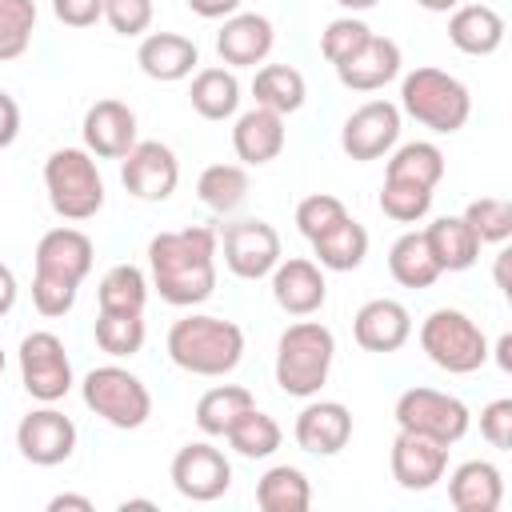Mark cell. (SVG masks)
Wrapping results in <instances>:
<instances>
[{"instance_id": "cell-1", "label": "cell", "mask_w": 512, "mask_h": 512, "mask_svg": "<svg viewBox=\"0 0 512 512\" xmlns=\"http://www.w3.org/2000/svg\"><path fill=\"white\" fill-rule=\"evenodd\" d=\"M216 256L220 236L208 224H188L172 232H156L148 240V272L152 288L172 308H196L216 292Z\"/></svg>"}, {"instance_id": "cell-2", "label": "cell", "mask_w": 512, "mask_h": 512, "mask_svg": "<svg viewBox=\"0 0 512 512\" xmlns=\"http://www.w3.org/2000/svg\"><path fill=\"white\" fill-rule=\"evenodd\" d=\"M36 272H32V304L40 316H68L76 308V292L84 284V276L92 272L96 260V244L88 232L60 224L48 228L36 240Z\"/></svg>"}, {"instance_id": "cell-3", "label": "cell", "mask_w": 512, "mask_h": 512, "mask_svg": "<svg viewBox=\"0 0 512 512\" xmlns=\"http://www.w3.org/2000/svg\"><path fill=\"white\" fill-rule=\"evenodd\" d=\"M168 360L192 376H228L244 360V332L236 320L208 316V312H188L168 328Z\"/></svg>"}, {"instance_id": "cell-4", "label": "cell", "mask_w": 512, "mask_h": 512, "mask_svg": "<svg viewBox=\"0 0 512 512\" xmlns=\"http://www.w3.org/2000/svg\"><path fill=\"white\" fill-rule=\"evenodd\" d=\"M332 360H336V336H332V328L320 324V320H304L300 316L276 340V364H272L276 388L284 396H296V400L320 396V388L328 384Z\"/></svg>"}, {"instance_id": "cell-5", "label": "cell", "mask_w": 512, "mask_h": 512, "mask_svg": "<svg viewBox=\"0 0 512 512\" xmlns=\"http://www.w3.org/2000/svg\"><path fill=\"white\" fill-rule=\"evenodd\" d=\"M400 112L412 116L416 124L440 132V136H452L472 116V92L452 72L424 64L400 80Z\"/></svg>"}, {"instance_id": "cell-6", "label": "cell", "mask_w": 512, "mask_h": 512, "mask_svg": "<svg viewBox=\"0 0 512 512\" xmlns=\"http://www.w3.org/2000/svg\"><path fill=\"white\" fill-rule=\"evenodd\" d=\"M44 188L52 212L68 224L92 220L104 208V176L88 148H56L44 160Z\"/></svg>"}, {"instance_id": "cell-7", "label": "cell", "mask_w": 512, "mask_h": 512, "mask_svg": "<svg viewBox=\"0 0 512 512\" xmlns=\"http://www.w3.org/2000/svg\"><path fill=\"white\" fill-rule=\"evenodd\" d=\"M420 348L424 356L448 372V376H472L488 364L492 348L480 324L460 308H432L420 324Z\"/></svg>"}, {"instance_id": "cell-8", "label": "cell", "mask_w": 512, "mask_h": 512, "mask_svg": "<svg viewBox=\"0 0 512 512\" xmlns=\"http://www.w3.org/2000/svg\"><path fill=\"white\" fill-rule=\"evenodd\" d=\"M80 396H84V408L88 412H96L104 424H112L120 432L144 428L148 416H152V392H148V384L136 372L120 368V364L92 368L80 380Z\"/></svg>"}, {"instance_id": "cell-9", "label": "cell", "mask_w": 512, "mask_h": 512, "mask_svg": "<svg viewBox=\"0 0 512 512\" xmlns=\"http://www.w3.org/2000/svg\"><path fill=\"white\" fill-rule=\"evenodd\" d=\"M396 428L400 432H416V436H428L444 448H452L456 440H464L468 424H472V412L460 396L452 392H440V388H404L396 396Z\"/></svg>"}, {"instance_id": "cell-10", "label": "cell", "mask_w": 512, "mask_h": 512, "mask_svg": "<svg viewBox=\"0 0 512 512\" xmlns=\"http://www.w3.org/2000/svg\"><path fill=\"white\" fill-rule=\"evenodd\" d=\"M16 360H20V384H24V392H28L32 400H40V404L64 400V396L72 392V384H76V380H72L68 348H64V340H60L56 332H48V328L28 332V336L20 340Z\"/></svg>"}, {"instance_id": "cell-11", "label": "cell", "mask_w": 512, "mask_h": 512, "mask_svg": "<svg viewBox=\"0 0 512 512\" xmlns=\"http://www.w3.org/2000/svg\"><path fill=\"white\" fill-rule=\"evenodd\" d=\"M168 476H172V488H176L184 500H192V504H212V500H220V496L232 488V464H228V456H224L216 444H208V440L184 444V448L172 456Z\"/></svg>"}, {"instance_id": "cell-12", "label": "cell", "mask_w": 512, "mask_h": 512, "mask_svg": "<svg viewBox=\"0 0 512 512\" xmlns=\"http://www.w3.org/2000/svg\"><path fill=\"white\" fill-rule=\"evenodd\" d=\"M120 184L128 188V196L144 204H160L180 184V160L160 140H136L128 156H120Z\"/></svg>"}, {"instance_id": "cell-13", "label": "cell", "mask_w": 512, "mask_h": 512, "mask_svg": "<svg viewBox=\"0 0 512 512\" xmlns=\"http://www.w3.org/2000/svg\"><path fill=\"white\" fill-rule=\"evenodd\" d=\"M400 120H404V112L392 100H368V104H360L344 120V128H340L344 156L348 160H360V164L388 156L396 148V140H400Z\"/></svg>"}, {"instance_id": "cell-14", "label": "cell", "mask_w": 512, "mask_h": 512, "mask_svg": "<svg viewBox=\"0 0 512 512\" xmlns=\"http://www.w3.org/2000/svg\"><path fill=\"white\" fill-rule=\"evenodd\" d=\"M224 268L240 280H264L280 264V232L268 220H236L220 236Z\"/></svg>"}, {"instance_id": "cell-15", "label": "cell", "mask_w": 512, "mask_h": 512, "mask_svg": "<svg viewBox=\"0 0 512 512\" xmlns=\"http://www.w3.org/2000/svg\"><path fill=\"white\" fill-rule=\"evenodd\" d=\"M16 448H20V456L28 464L56 468V464H64L76 452V424H72V416H64L52 404L32 408L16 424Z\"/></svg>"}, {"instance_id": "cell-16", "label": "cell", "mask_w": 512, "mask_h": 512, "mask_svg": "<svg viewBox=\"0 0 512 512\" xmlns=\"http://www.w3.org/2000/svg\"><path fill=\"white\" fill-rule=\"evenodd\" d=\"M388 464H392V480L404 492H428L448 472V448L428 436H416V432H396Z\"/></svg>"}, {"instance_id": "cell-17", "label": "cell", "mask_w": 512, "mask_h": 512, "mask_svg": "<svg viewBox=\"0 0 512 512\" xmlns=\"http://www.w3.org/2000/svg\"><path fill=\"white\" fill-rule=\"evenodd\" d=\"M272 300L288 312V316H312L324 308L328 300V280H324V268L308 256H288L280 260L272 272Z\"/></svg>"}, {"instance_id": "cell-18", "label": "cell", "mask_w": 512, "mask_h": 512, "mask_svg": "<svg viewBox=\"0 0 512 512\" xmlns=\"http://www.w3.org/2000/svg\"><path fill=\"white\" fill-rule=\"evenodd\" d=\"M272 44H276V28L264 12H232V16H224V24L216 32V52L228 68L264 64Z\"/></svg>"}, {"instance_id": "cell-19", "label": "cell", "mask_w": 512, "mask_h": 512, "mask_svg": "<svg viewBox=\"0 0 512 512\" xmlns=\"http://www.w3.org/2000/svg\"><path fill=\"white\" fill-rule=\"evenodd\" d=\"M80 132H84V148L96 160H120L136 144V112L124 100H112V96L108 100H96L84 112Z\"/></svg>"}, {"instance_id": "cell-20", "label": "cell", "mask_w": 512, "mask_h": 512, "mask_svg": "<svg viewBox=\"0 0 512 512\" xmlns=\"http://www.w3.org/2000/svg\"><path fill=\"white\" fill-rule=\"evenodd\" d=\"M352 336L364 352H400L412 336V312L400 300L376 296L356 308L352 316Z\"/></svg>"}, {"instance_id": "cell-21", "label": "cell", "mask_w": 512, "mask_h": 512, "mask_svg": "<svg viewBox=\"0 0 512 512\" xmlns=\"http://www.w3.org/2000/svg\"><path fill=\"white\" fill-rule=\"evenodd\" d=\"M292 436L312 456H336L352 440V412L340 400H312L308 396V404L300 408V416L292 424Z\"/></svg>"}, {"instance_id": "cell-22", "label": "cell", "mask_w": 512, "mask_h": 512, "mask_svg": "<svg viewBox=\"0 0 512 512\" xmlns=\"http://www.w3.org/2000/svg\"><path fill=\"white\" fill-rule=\"evenodd\" d=\"M136 64L148 80H160V84H176L184 76L196 72L200 64V48L196 40L180 36V32H148L136 48Z\"/></svg>"}, {"instance_id": "cell-23", "label": "cell", "mask_w": 512, "mask_h": 512, "mask_svg": "<svg viewBox=\"0 0 512 512\" xmlns=\"http://www.w3.org/2000/svg\"><path fill=\"white\" fill-rule=\"evenodd\" d=\"M232 152L248 168L272 164L284 152V116L272 108H260V104L240 112L232 124Z\"/></svg>"}, {"instance_id": "cell-24", "label": "cell", "mask_w": 512, "mask_h": 512, "mask_svg": "<svg viewBox=\"0 0 512 512\" xmlns=\"http://www.w3.org/2000/svg\"><path fill=\"white\" fill-rule=\"evenodd\" d=\"M400 64H404L400 44L372 32V40H368L352 60H344V64L336 68V76H340V84L352 88V92H376V88H384V84H392V80L400 76Z\"/></svg>"}, {"instance_id": "cell-25", "label": "cell", "mask_w": 512, "mask_h": 512, "mask_svg": "<svg viewBox=\"0 0 512 512\" xmlns=\"http://www.w3.org/2000/svg\"><path fill=\"white\" fill-rule=\"evenodd\" d=\"M448 500L456 512H496L504 504V472L492 460H464L448 476Z\"/></svg>"}, {"instance_id": "cell-26", "label": "cell", "mask_w": 512, "mask_h": 512, "mask_svg": "<svg viewBox=\"0 0 512 512\" xmlns=\"http://www.w3.org/2000/svg\"><path fill=\"white\" fill-rule=\"evenodd\" d=\"M504 16L492 4H456L448 16V40L464 56H492L504 44Z\"/></svg>"}, {"instance_id": "cell-27", "label": "cell", "mask_w": 512, "mask_h": 512, "mask_svg": "<svg viewBox=\"0 0 512 512\" xmlns=\"http://www.w3.org/2000/svg\"><path fill=\"white\" fill-rule=\"evenodd\" d=\"M428 240L432 260L440 264V272H468L480 260V240L468 228L464 216H436L428 228H420Z\"/></svg>"}, {"instance_id": "cell-28", "label": "cell", "mask_w": 512, "mask_h": 512, "mask_svg": "<svg viewBox=\"0 0 512 512\" xmlns=\"http://www.w3.org/2000/svg\"><path fill=\"white\" fill-rule=\"evenodd\" d=\"M308 244H312V256H316V264L324 272H352L368 256V228L360 220L344 216L340 224H332L328 232H320Z\"/></svg>"}, {"instance_id": "cell-29", "label": "cell", "mask_w": 512, "mask_h": 512, "mask_svg": "<svg viewBox=\"0 0 512 512\" xmlns=\"http://www.w3.org/2000/svg\"><path fill=\"white\" fill-rule=\"evenodd\" d=\"M252 96L260 108H272L280 116H292L304 108L308 84L292 64H260L252 76Z\"/></svg>"}, {"instance_id": "cell-30", "label": "cell", "mask_w": 512, "mask_h": 512, "mask_svg": "<svg viewBox=\"0 0 512 512\" xmlns=\"http://www.w3.org/2000/svg\"><path fill=\"white\" fill-rule=\"evenodd\" d=\"M188 100L196 108V116L204 120H228L240 108V80L232 68H200L192 76Z\"/></svg>"}, {"instance_id": "cell-31", "label": "cell", "mask_w": 512, "mask_h": 512, "mask_svg": "<svg viewBox=\"0 0 512 512\" xmlns=\"http://www.w3.org/2000/svg\"><path fill=\"white\" fill-rule=\"evenodd\" d=\"M384 176L388 180H408V184H420V188H432L444 180V152L432 144V140H408V144H396L388 152V164H384Z\"/></svg>"}, {"instance_id": "cell-32", "label": "cell", "mask_w": 512, "mask_h": 512, "mask_svg": "<svg viewBox=\"0 0 512 512\" xmlns=\"http://www.w3.org/2000/svg\"><path fill=\"white\" fill-rule=\"evenodd\" d=\"M388 272H392V280H396L400 288H432V284L444 276L440 264H436L432 252H428L424 232H404V236H396V244L388 248Z\"/></svg>"}, {"instance_id": "cell-33", "label": "cell", "mask_w": 512, "mask_h": 512, "mask_svg": "<svg viewBox=\"0 0 512 512\" xmlns=\"http://www.w3.org/2000/svg\"><path fill=\"white\" fill-rule=\"evenodd\" d=\"M256 504L264 512H308L312 504V484L296 464H272L256 480Z\"/></svg>"}, {"instance_id": "cell-34", "label": "cell", "mask_w": 512, "mask_h": 512, "mask_svg": "<svg viewBox=\"0 0 512 512\" xmlns=\"http://www.w3.org/2000/svg\"><path fill=\"white\" fill-rule=\"evenodd\" d=\"M196 196L208 212L228 216L248 200V172L244 164H208L196 180Z\"/></svg>"}, {"instance_id": "cell-35", "label": "cell", "mask_w": 512, "mask_h": 512, "mask_svg": "<svg viewBox=\"0 0 512 512\" xmlns=\"http://www.w3.org/2000/svg\"><path fill=\"white\" fill-rule=\"evenodd\" d=\"M252 392L240 384H216L196 400V428L204 436H224L248 408H252Z\"/></svg>"}, {"instance_id": "cell-36", "label": "cell", "mask_w": 512, "mask_h": 512, "mask_svg": "<svg viewBox=\"0 0 512 512\" xmlns=\"http://www.w3.org/2000/svg\"><path fill=\"white\" fill-rule=\"evenodd\" d=\"M148 276L136 264H112L96 284V304L104 312H144L148 304Z\"/></svg>"}, {"instance_id": "cell-37", "label": "cell", "mask_w": 512, "mask_h": 512, "mask_svg": "<svg viewBox=\"0 0 512 512\" xmlns=\"http://www.w3.org/2000/svg\"><path fill=\"white\" fill-rule=\"evenodd\" d=\"M224 440L232 444V452L236 456H244V460H268L276 448H280V440H284V428L268 416V412H260L256 404L224 432Z\"/></svg>"}, {"instance_id": "cell-38", "label": "cell", "mask_w": 512, "mask_h": 512, "mask_svg": "<svg viewBox=\"0 0 512 512\" xmlns=\"http://www.w3.org/2000/svg\"><path fill=\"white\" fill-rule=\"evenodd\" d=\"M144 336H148V324H144V312H104L96 316V344L100 352L116 356V360H128L144 348Z\"/></svg>"}, {"instance_id": "cell-39", "label": "cell", "mask_w": 512, "mask_h": 512, "mask_svg": "<svg viewBox=\"0 0 512 512\" xmlns=\"http://www.w3.org/2000/svg\"><path fill=\"white\" fill-rule=\"evenodd\" d=\"M36 32V0H0V64L20 60Z\"/></svg>"}, {"instance_id": "cell-40", "label": "cell", "mask_w": 512, "mask_h": 512, "mask_svg": "<svg viewBox=\"0 0 512 512\" xmlns=\"http://www.w3.org/2000/svg\"><path fill=\"white\" fill-rule=\"evenodd\" d=\"M432 188H420V184H408V180H388L380 184V212L396 224H416L432 212Z\"/></svg>"}, {"instance_id": "cell-41", "label": "cell", "mask_w": 512, "mask_h": 512, "mask_svg": "<svg viewBox=\"0 0 512 512\" xmlns=\"http://www.w3.org/2000/svg\"><path fill=\"white\" fill-rule=\"evenodd\" d=\"M372 40V28L360 20V16H336L324 32H320V52H324V60L332 64V68H340L344 60H352L364 44Z\"/></svg>"}, {"instance_id": "cell-42", "label": "cell", "mask_w": 512, "mask_h": 512, "mask_svg": "<svg viewBox=\"0 0 512 512\" xmlns=\"http://www.w3.org/2000/svg\"><path fill=\"white\" fill-rule=\"evenodd\" d=\"M468 228L476 232L480 244H504L512 236V204L504 196H480L464 208Z\"/></svg>"}, {"instance_id": "cell-43", "label": "cell", "mask_w": 512, "mask_h": 512, "mask_svg": "<svg viewBox=\"0 0 512 512\" xmlns=\"http://www.w3.org/2000/svg\"><path fill=\"white\" fill-rule=\"evenodd\" d=\"M344 216H348V208H344V200L332 196V192H312V196H304V200L296 204V228H300L304 240H316L320 232H328V228L340 224Z\"/></svg>"}, {"instance_id": "cell-44", "label": "cell", "mask_w": 512, "mask_h": 512, "mask_svg": "<svg viewBox=\"0 0 512 512\" xmlns=\"http://www.w3.org/2000/svg\"><path fill=\"white\" fill-rule=\"evenodd\" d=\"M152 0H104V20L116 36H144L152 24Z\"/></svg>"}, {"instance_id": "cell-45", "label": "cell", "mask_w": 512, "mask_h": 512, "mask_svg": "<svg viewBox=\"0 0 512 512\" xmlns=\"http://www.w3.org/2000/svg\"><path fill=\"white\" fill-rule=\"evenodd\" d=\"M480 436H484L492 448H500V452L512 448V400H508V396L488 400V404L480 408Z\"/></svg>"}, {"instance_id": "cell-46", "label": "cell", "mask_w": 512, "mask_h": 512, "mask_svg": "<svg viewBox=\"0 0 512 512\" xmlns=\"http://www.w3.org/2000/svg\"><path fill=\"white\" fill-rule=\"evenodd\" d=\"M52 16L68 28H92L104 20V0H52Z\"/></svg>"}, {"instance_id": "cell-47", "label": "cell", "mask_w": 512, "mask_h": 512, "mask_svg": "<svg viewBox=\"0 0 512 512\" xmlns=\"http://www.w3.org/2000/svg\"><path fill=\"white\" fill-rule=\"evenodd\" d=\"M20 136V104L12 92L0 88V152Z\"/></svg>"}, {"instance_id": "cell-48", "label": "cell", "mask_w": 512, "mask_h": 512, "mask_svg": "<svg viewBox=\"0 0 512 512\" xmlns=\"http://www.w3.org/2000/svg\"><path fill=\"white\" fill-rule=\"evenodd\" d=\"M188 12H196L200 20H224L232 12H240V0H184Z\"/></svg>"}, {"instance_id": "cell-49", "label": "cell", "mask_w": 512, "mask_h": 512, "mask_svg": "<svg viewBox=\"0 0 512 512\" xmlns=\"http://www.w3.org/2000/svg\"><path fill=\"white\" fill-rule=\"evenodd\" d=\"M16 296H20V284H16V272L8 264H0V316H8L16 308Z\"/></svg>"}, {"instance_id": "cell-50", "label": "cell", "mask_w": 512, "mask_h": 512, "mask_svg": "<svg viewBox=\"0 0 512 512\" xmlns=\"http://www.w3.org/2000/svg\"><path fill=\"white\" fill-rule=\"evenodd\" d=\"M96 504L88 496H76V492H60L48 500V512H92Z\"/></svg>"}, {"instance_id": "cell-51", "label": "cell", "mask_w": 512, "mask_h": 512, "mask_svg": "<svg viewBox=\"0 0 512 512\" xmlns=\"http://www.w3.org/2000/svg\"><path fill=\"white\" fill-rule=\"evenodd\" d=\"M496 364H500V372H512V336L508 332L496 340Z\"/></svg>"}, {"instance_id": "cell-52", "label": "cell", "mask_w": 512, "mask_h": 512, "mask_svg": "<svg viewBox=\"0 0 512 512\" xmlns=\"http://www.w3.org/2000/svg\"><path fill=\"white\" fill-rule=\"evenodd\" d=\"M496 284H500L504 292H512V284H508V252L496 256Z\"/></svg>"}, {"instance_id": "cell-53", "label": "cell", "mask_w": 512, "mask_h": 512, "mask_svg": "<svg viewBox=\"0 0 512 512\" xmlns=\"http://www.w3.org/2000/svg\"><path fill=\"white\" fill-rule=\"evenodd\" d=\"M416 4H420L424 12H452L460 0H416Z\"/></svg>"}, {"instance_id": "cell-54", "label": "cell", "mask_w": 512, "mask_h": 512, "mask_svg": "<svg viewBox=\"0 0 512 512\" xmlns=\"http://www.w3.org/2000/svg\"><path fill=\"white\" fill-rule=\"evenodd\" d=\"M344 12H368V8H376L380 0H336Z\"/></svg>"}, {"instance_id": "cell-55", "label": "cell", "mask_w": 512, "mask_h": 512, "mask_svg": "<svg viewBox=\"0 0 512 512\" xmlns=\"http://www.w3.org/2000/svg\"><path fill=\"white\" fill-rule=\"evenodd\" d=\"M128 508H148V512H152L156 504H152V500H120V512H128Z\"/></svg>"}, {"instance_id": "cell-56", "label": "cell", "mask_w": 512, "mask_h": 512, "mask_svg": "<svg viewBox=\"0 0 512 512\" xmlns=\"http://www.w3.org/2000/svg\"><path fill=\"white\" fill-rule=\"evenodd\" d=\"M0 372H4V348H0Z\"/></svg>"}]
</instances>
